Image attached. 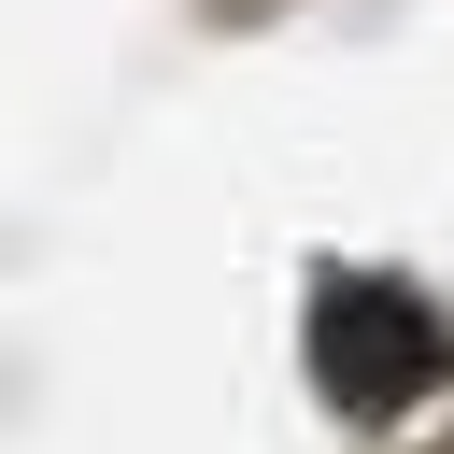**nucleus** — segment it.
Masks as SVG:
<instances>
[{"instance_id":"obj_1","label":"nucleus","mask_w":454,"mask_h":454,"mask_svg":"<svg viewBox=\"0 0 454 454\" xmlns=\"http://www.w3.org/2000/svg\"><path fill=\"white\" fill-rule=\"evenodd\" d=\"M440 355H454V340H440V312H426L411 284H369V270H355V284L312 298V383H326L340 411H369V426L411 411V397L440 383Z\"/></svg>"}]
</instances>
